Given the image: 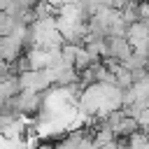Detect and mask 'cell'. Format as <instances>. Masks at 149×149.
Returning a JSON list of instances; mask_svg holds the SVG:
<instances>
[{"mask_svg":"<svg viewBox=\"0 0 149 149\" xmlns=\"http://www.w3.org/2000/svg\"><path fill=\"white\" fill-rule=\"evenodd\" d=\"M23 58H26V63H28L30 70L49 68V49H44V47H30Z\"/></svg>","mask_w":149,"mask_h":149,"instance_id":"2","label":"cell"},{"mask_svg":"<svg viewBox=\"0 0 149 149\" xmlns=\"http://www.w3.org/2000/svg\"><path fill=\"white\" fill-rule=\"evenodd\" d=\"M7 2H9V0H0V9H5V7H7Z\"/></svg>","mask_w":149,"mask_h":149,"instance_id":"6","label":"cell"},{"mask_svg":"<svg viewBox=\"0 0 149 149\" xmlns=\"http://www.w3.org/2000/svg\"><path fill=\"white\" fill-rule=\"evenodd\" d=\"M126 144H130V147H147V133L144 130H133L130 135H128V140H126Z\"/></svg>","mask_w":149,"mask_h":149,"instance_id":"4","label":"cell"},{"mask_svg":"<svg viewBox=\"0 0 149 149\" xmlns=\"http://www.w3.org/2000/svg\"><path fill=\"white\" fill-rule=\"evenodd\" d=\"M95 58L86 51V47L84 44H79L77 47V54H74V61H72V65H74V70L79 72V70H86V68H91V63H93Z\"/></svg>","mask_w":149,"mask_h":149,"instance_id":"3","label":"cell"},{"mask_svg":"<svg viewBox=\"0 0 149 149\" xmlns=\"http://www.w3.org/2000/svg\"><path fill=\"white\" fill-rule=\"evenodd\" d=\"M137 16L149 23V0H140L137 2Z\"/></svg>","mask_w":149,"mask_h":149,"instance_id":"5","label":"cell"},{"mask_svg":"<svg viewBox=\"0 0 149 149\" xmlns=\"http://www.w3.org/2000/svg\"><path fill=\"white\" fill-rule=\"evenodd\" d=\"M123 37L128 40V44L133 47V51H140L147 56V44H149V23L142 19H135L126 26Z\"/></svg>","mask_w":149,"mask_h":149,"instance_id":"1","label":"cell"},{"mask_svg":"<svg viewBox=\"0 0 149 149\" xmlns=\"http://www.w3.org/2000/svg\"><path fill=\"white\" fill-rule=\"evenodd\" d=\"M147 58H149V44H147Z\"/></svg>","mask_w":149,"mask_h":149,"instance_id":"7","label":"cell"}]
</instances>
